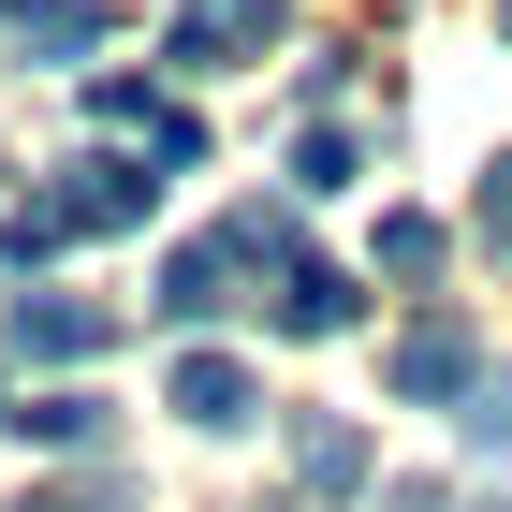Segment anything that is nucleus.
<instances>
[{
	"instance_id": "obj_1",
	"label": "nucleus",
	"mask_w": 512,
	"mask_h": 512,
	"mask_svg": "<svg viewBox=\"0 0 512 512\" xmlns=\"http://www.w3.org/2000/svg\"><path fill=\"white\" fill-rule=\"evenodd\" d=\"M278 264H293V205H220V220L161 264V322H220V308H249V278L278 293Z\"/></svg>"
},
{
	"instance_id": "obj_2",
	"label": "nucleus",
	"mask_w": 512,
	"mask_h": 512,
	"mask_svg": "<svg viewBox=\"0 0 512 512\" xmlns=\"http://www.w3.org/2000/svg\"><path fill=\"white\" fill-rule=\"evenodd\" d=\"M147 205H161V176H147V161H74L44 205H15V220H0V264H44L59 235H132Z\"/></svg>"
},
{
	"instance_id": "obj_3",
	"label": "nucleus",
	"mask_w": 512,
	"mask_h": 512,
	"mask_svg": "<svg viewBox=\"0 0 512 512\" xmlns=\"http://www.w3.org/2000/svg\"><path fill=\"white\" fill-rule=\"evenodd\" d=\"M88 118L132 132V147H147V176H191V161H205V118H191V103H161L147 74H103V88H88Z\"/></svg>"
},
{
	"instance_id": "obj_4",
	"label": "nucleus",
	"mask_w": 512,
	"mask_h": 512,
	"mask_svg": "<svg viewBox=\"0 0 512 512\" xmlns=\"http://www.w3.org/2000/svg\"><path fill=\"white\" fill-rule=\"evenodd\" d=\"M278 30H293V0H176V59H191V74H220V59H264Z\"/></svg>"
},
{
	"instance_id": "obj_5",
	"label": "nucleus",
	"mask_w": 512,
	"mask_h": 512,
	"mask_svg": "<svg viewBox=\"0 0 512 512\" xmlns=\"http://www.w3.org/2000/svg\"><path fill=\"white\" fill-rule=\"evenodd\" d=\"M395 395H410V410H469V395H483L469 322H410V337H395Z\"/></svg>"
},
{
	"instance_id": "obj_6",
	"label": "nucleus",
	"mask_w": 512,
	"mask_h": 512,
	"mask_svg": "<svg viewBox=\"0 0 512 512\" xmlns=\"http://www.w3.org/2000/svg\"><path fill=\"white\" fill-rule=\"evenodd\" d=\"M264 322H278V337H352L366 293H352L337 264H308V249H293V264H278V293H264Z\"/></svg>"
},
{
	"instance_id": "obj_7",
	"label": "nucleus",
	"mask_w": 512,
	"mask_h": 512,
	"mask_svg": "<svg viewBox=\"0 0 512 512\" xmlns=\"http://www.w3.org/2000/svg\"><path fill=\"white\" fill-rule=\"evenodd\" d=\"M161 410H176V425H205V439H235L249 410H264V395H249V366H235V352H176V381H161Z\"/></svg>"
},
{
	"instance_id": "obj_8",
	"label": "nucleus",
	"mask_w": 512,
	"mask_h": 512,
	"mask_svg": "<svg viewBox=\"0 0 512 512\" xmlns=\"http://www.w3.org/2000/svg\"><path fill=\"white\" fill-rule=\"evenodd\" d=\"M103 337H118V322L74 308V293H15V352L30 366H103Z\"/></svg>"
},
{
	"instance_id": "obj_9",
	"label": "nucleus",
	"mask_w": 512,
	"mask_h": 512,
	"mask_svg": "<svg viewBox=\"0 0 512 512\" xmlns=\"http://www.w3.org/2000/svg\"><path fill=\"white\" fill-rule=\"evenodd\" d=\"M0 30L30 44V59H88V44H103V0H15Z\"/></svg>"
},
{
	"instance_id": "obj_10",
	"label": "nucleus",
	"mask_w": 512,
	"mask_h": 512,
	"mask_svg": "<svg viewBox=\"0 0 512 512\" xmlns=\"http://www.w3.org/2000/svg\"><path fill=\"white\" fill-rule=\"evenodd\" d=\"M293 469H308V498H366V439L352 425H293Z\"/></svg>"
},
{
	"instance_id": "obj_11",
	"label": "nucleus",
	"mask_w": 512,
	"mask_h": 512,
	"mask_svg": "<svg viewBox=\"0 0 512 512\" xmlns=\"http://www.w3.org/2000/svg\"><path fill=\"white\" fill-rule=\"evenodd\" d=\"M439 264V205H395L381 220V278H425Z\"/></svg>"
},
{
	"instance_id": "obj_12",
	"label": "nucleus",
	"mask_w": 512,
	"mask_h": 512,
	"mask_svg": "<svg viewBox=\"0 0 512 512\" xmlns=\"http://www.w3.org/2000/svg\"><path fill=\"white\" fill-rule=\"evenodd\" d=\"M15 425H30V439H59V454H74V439H103V410H88V381H74V395H30Z\"/></svg>"
},
{
	"instance_id": "obj_13",
	"label": "nucleus",
	"mask_w": 512,
	"mask_h": 512,
	"mask_svg": "<svg viewBox=\"0 0 512 512\" xmlns=\"http://www.w3.org/2000/svg\"><path fill=\"white\" fill-rule=\"evenodd\" d=\"M293 176H308V191H337V176H352V132L308 118V132H293Z\"/></svg>"
},
{
	"instance_id": "obj_14",
	"label": "nucleus",
	"mask_w": 512,
	"mask_h": 512,
	"mask_svg": "<svg viewBox=\"0 0 512 512\" xmlns=\"http://www.w3.org/2000/svg\"><path fill=\"white\" fill-rule=\"evenodd\" d=\"M469 454H512V381H483V395H469Z\"/></svg>"
},
{
	"instance_id": "obj_15",
	"label": "nucleus",
	"mask_w": 512,
	"mask_h": 512,
	"mask_svg": "<svg viewBox=\"0 0 512 512\" xmlns=\"http://www.w3.org/2000/svg\"><path fill=\"white\" fill-rule=\"evenodd\" d=\"M483 249H512V161H483Z\"/></svg>"
},
{
	"instance_id": "obj_16",
	"label": "nucleus",
	"mask_w": 512,
	"mask_h": 512,
	"mask_svg": "<svg viewBox=\"0 0 512 512\" xmlns=\"http://www.w3.org/2000/svg\"><path fill=\"white\" fill-rule=\"evenodd\" d=\"M0 425H15V381H0Z\"/></svg>"
},
{
	"instance_id": "obj_17",
	"label": "nucleus",
	"mask_w": 512,
	"mask_h": 512,
	"mask_svg": "<svg viewBox=\"0 0 512 512\" xmlns=\"http://www.w3.org/2000/svg\"><path fill=\"white\" fill-rule=\"evenodd\" d=\"M498 30H512V0H498Z\"/></svg>"
},
{
	"instance_id": "obj_18",
	"label": "nucleus",
	"mask_w": 512,
	"mask_h": 512,
	"mask_svg": "<svg viewBox=\"0 0 512 512\" xmlns=\"http://www.w3.org/2000/svg\"><path fill=\"white\" fill-rule=\"evenodd\" d=\"M469 512H498V498H469Z\"/></svg>"
}]
</instances>
